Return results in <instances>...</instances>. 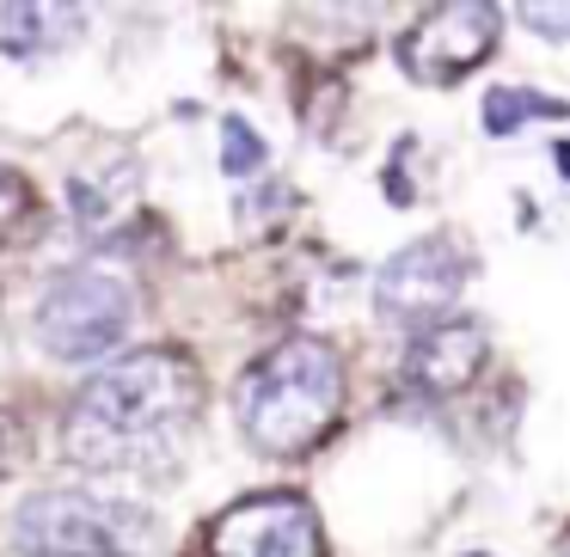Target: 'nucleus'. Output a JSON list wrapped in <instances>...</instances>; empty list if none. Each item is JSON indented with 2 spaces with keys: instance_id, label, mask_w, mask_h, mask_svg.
<instances>
[{
  "instance_id": "nucleus-4",
  "label": "nucleus",
  "mask_w": 570,
  "mask_h": 557,
  "mask_svg": "<svg viewBox=\"0 0 570 557\" xmlns=\"http://www.w3.org/2000/svg\"><path fill=\"white\" fill-rule=\"evenodd\" d=\"M497 31H503V7L491 0H448V7H430L417 13V26L399 38V68L423 87H454L460 74L491 56Z\"/></svg>"
},
{
  "instance_id": "nucleus-10",
  "label": "nucleus",
  "mask_w": 570,
  "mask_h": 557,
  "mask_svg": "<svg viewBox=\"0 0 570 557\" xmlns=\"http://www.w3.org/2000/svg\"><path fill=\"white\" fill-rule=\"evenodd\" d=\"M533 117H570L564 99H546L533 87H491L484 92V136H515Z\"/></svg>"
},
{
  "instance_id": "nucleus-13",
  "label": "nucleus",
  "mask_w": 570,
  "mask_h": 557,
  "mask_svg": "<svg viewBox=\"0 0 570 557\" xmlns=\"http://www.w3.org/2000/svg\"><path fill=\"white\" fill-rule=\"evenodd\" d=\"M26 202H31L26 178H19V172H7V166H0V227H13L19 215H26Z\"/></svg>"
},
{
  "instance_id": "nucleus-8",
  "label": "nucleus",
  "mask_w": 570,
  "mask_h": 557,
  "mask_svg": "<svg viewBox=\"0 0 570 557\" xmlns=\"http://www.w3.org/2000/svg\"><path fill=\"white\" fill-rule=\"evenodd\" d=\"M484 361V331L472 319H442V325H423L405 349V380L423 386V392H460L472 386Z\"/></svg>"
},
{
  "instance_id": "nucleus-6",
  "label": "nucleus",
  "mask_w": 570,
  "mask_h": 557,
  "mask_svg": "<svg viewBox=\"0 0 570 557\" xmlns=\"http://www.w3.org/2000/svg\"><path fill=\"white\" fill-rule=\"evenodd\" d=\"M466 288V258L448 233H430V239H411L405 251L381 263L374 276V307L381 319L393 325H442V312L460 300Z\"/></svg>"
},
{
  "instance_id": "nucleus-14",
  "label": "nucleus",
  "mask_w": 570,
  "mask_h": 557,
  "mask_svg": "<svg viewBox=\"0 0 570 557\" xmlns=\"http://www.w3.org/2000/svg\"><path fill=\"white\" fill-rule=\"evenodd\" d=\"M552 160H558V178L570 185V141H558V148H552Z\"/></svg>"
},
{
  "instance_id": "nucleus-3",
  "label": "nucleus",
  "mask_w": 570,
  "mask_h": 557,
  "mask_svg": "<svg viewBox=\"0 0 570 557\" xmlns=\"http://www.w3.org/2000/svg\"><path fill=\"white\" fill-rule=\"evenodd\" d=\"M129 319H136V300L111 270H75L43 295L38 331L62 361H92L124 344Z\"/></svg>"
},
{
  "instance_id": "nucleus-15",
  "label": "nucleus",
  "mask_w": 570,
  "mask_h": 557,
  "mask_svg": "<svg viewBox=\"0 0 570 557\" xmlns=\"http://www.w3.org/2000/svg\"><path fill=\"white\" fill-rule=\"evenodd\" d=\"M466 557H484V551H466Z\"/></svg>"
},
{
  "instance_id": "nucleus-7",
  "label": "nucleus",
  "mask_w": 570,
  "mask_h": 557,
  "mask_svg": "<svg viewBox=\"0 0 570 557\" xmlns=\"http://www.w3.org/2000/svg\"><path fill=\"white\" fill-rule=\"evenodd\" d=\"M13 539L31 557H117V527L92 496L43 490L13 515Z\"/></svg>"
},
{
  "instance_id": "nucleus-12",
  "label": "nucleus",
  "mask_w": 570,
  "mask_h": 557,
  "mask_svg": "<svg viewBox=\"0 0 570 557\" xmlns=\"http://www.w3.org/2000/svg\"><path fill=\"white\" fill-rule=\"evenodd\" d=\"M521 26H528L533 38L570 43V7L564 0H528V7H521Z\"/></svg>"
},
{
  "instance_id": "nucleus-11",
  "label": "nucleus",
  "mask_w": 570,
  "mask_h": 557,
  "mask_svg": "<svg viewBox=\"0 0 570 557\" xmlns=\"http://www.w3.org/2000/svg\"><path fill=\"white\" fill-rule=\"evenodd\" d=\"M264 160H271V148H264V136L246 123V117H222V172L227 178H258Z\"/></svg>"
},
{
  "instance_id": "nucleus-2",
  "label": "nucleus",
  "mask_w": 570,
  "mask_h": 557,
  "mask_svg": "<svg viewBox=\"0 0 570 557\" xmlns=\"http://www.w3.org/2000/svg\"><path fill=\"white\" fill-rule=\"evenodd\" d=\"M337 405H344V361L325 337H288L234 386L239 429L271 459H301L307 447H320L337 422Z\"/></svg>"
},
{
  "instance_id": "nucleus-1",
  "label": "nucleus",
  "mask_w": 570,
  "mask_h": 557,
  "mask_svg": "<svg viewBox=\"0 0 570 557\" xmlns=\"http://www.w3.org/2000/svg\"><path fill=\"white\" fill-rule=\"evenodd\" d=\"M203 410V374L178 349H141L99 368L75 398L62 441L80 466H129L141 447H160Z\"/></svg>"
},
{
  "instance_id": "nucleus-5",
  "label": "nucleus",
  "mask_w": 570,
  "mask_h": 557,
  "mask_svg": "<svg viewBox=\"0 0 570 557\" xmlns=\"http://www.w3.org/2000/svg\"><path fill=\"white\" fill-rule=\"evenodd\" d=\"M203 545H209V557H325V527L307 496L264 490L222 508Z\"/></svg>"
},
{
  "instance_id": "nucleus-9",
  "label": "nucleus",
  "mask_w": 570,
  "mask_h": 557,
  "mask_svg": "<svg viewBox=\"0 0 570 557\" xmlns=\"http://www.w3.org/2000/svg\"><path fill=\"white\" fill-rule=\"evenodd\" d=\"M80 7H38V0H7L0 7V50L7 56H43L56 43L80 38Z\"/></svg>"
}]
</instances>
